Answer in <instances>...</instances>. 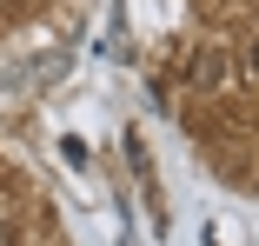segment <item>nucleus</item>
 <instances>
[{
	"instance_id": "f257e3e1",
	"label": "nucleus",
	"mask_w": 259,
	"mask_h": 246,
	"mask_svg": "<svg viewBox=\"0 0 259 246\" xmlns=\"http://www.w3.org/2000/svg\"><path fill=\"white\" fill-rule=\"evenodd\" d=\"M186 73H193V87H220V73H226V54H220V47H199Z\"/></svg>"
},
{
	"instance_id": "f03ea898",
	"label": "nucleus",
	"mask_w": 259,
	"mask_h": 246,
	"mask_svg": "<svg viewBox=\"0 0 259 246\" xmlns=\"http://www.w3.org/2000/svg\"><path fill=\"white\" fill-rule=\"evenodd\" d=\"M0 246H20V239H14V226H7V220H0Z\"/></svg>"
},
{
	"instance_id": "7ed1b4c3",
	"label": "nucleus",
	"mask_w": 259,
	"mask_h": 246,
	"mask_svg": "<svg viewBox=\"0 0 259 246\" xmlns=\"http://www.w3.org/2000/svg\"><path fill=\"white\" fill-rule=\"evenodd\" d=\"M252 73H259V40H252Z\"/></svg>"
},
{
	"instance_id": "20e7f679",
	"label": "nucleus",
	"mask_w": 259,
	"mask_h": 246,
	"mask_svg": "<svg viewBox=\"0 0 259 246\" xmlns=\"http://www.w3.org/2000/svg\"><path fill=\"white\" fill-rule=\"evenodd\" d=\"M0 220H7V200H0Z\"/></svg>"
}]
</instances>
